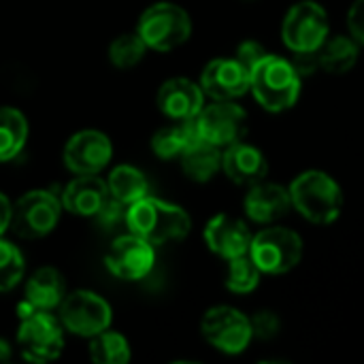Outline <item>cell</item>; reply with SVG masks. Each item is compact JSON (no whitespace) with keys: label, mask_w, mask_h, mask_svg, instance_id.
<instances>
[{"label":"cell","mask_w":364,"mask_h":364,"mask_svg":"<svg viewBox=\"0 0 364 364\" xmlns=\"http://www.w3.org/2000/svg\"><path fill=\"white\" fill-rule=\"evenodd\" d=\"M262 271L256 267V262L250 258V254L237 256L228 260V273H226V288L235 294H250L258 288Z\"/></svg>","instance_id":"obj_27"},{"label":"cell","mask_w":364,"mask_h":364,"mask_svg":"<svg viewBox=\"0 0 364 364\" xmlns=\"http://www.w3.org/2000/svg\"><path fill=\"white\" fill-rule=\"evenodd\" d=\"M156 252L149 241L128 232L117 237L105 254V264L111 275L124 282H139L154 269Z\"/></svg>","instance_id":"obj_12"},{"label":"cell","mask_w":364,"mask_h":364,"mask_svg":"<svg viewBox=\"0 0 364 364\" xmlns=\"http://www.w3.org/2000/svg\"><path fill=\"white\" fill-rule=\"evenodd\" d=\"M348 30L360 45H364V0H354L348 11Z\"/></svg>","instance_id":"obj_34"},{"label":"cell","mask_w":364,"mask_h":364,"mask_svg":"<svg viewBox=\"0 0 364 364\" xmlns=\"http://www.w3.org/2000/svg\"><path fill=\"white\" fill-rule=\"evenodd\" d=\"M145 51H147V45L141 38V34L139 32H126V34H119L111 43L109 58H111L113 66H117V68H132L145 58Z\"/></svg>","instance_id":"obj_28"},{"label":"cell","mask_w":364,"mask_h":364,"mask_svg":"<svg viewBox=\"0 0 364 364\" xmlns=\"http://www.w3.org/2000/svg\"><path fill=\"white\" fill-rule=\"evenodd\" d=\"M331 34V23L324 6L316 0H301L290 6L282 23V38L294 51H318Z\"/></svg>","instance_id":"obj_6"},{"label":"cell","mask_w":364,"mask_h":364,"mask_svg":"<svg viewBox=\"0 0 364 364\" xmlns=\"http://www.w3.org/2000/svg\"><path fill=\"white\" fill-rule=\"evenodd\" d=\"M107 188H109V196L119 200L122 205H132L136 200H141L143 196L149 194V183L147 177L130 166V164H119L111 171L109 179H107Z\"/></svg>","instance_id":"obj_24"},{"label":"cell","mask_w":364,"mask_h":364,"mask_svg":"<svg viewBox=\"0 0 364 364\" xmlns=\"http://www.w3.org/2000/svg\"><path fill=\"white\" fill-rule=\"evenodd\" d=\"M158 107L173 122L194 119L205 107V92L200 83L186 77H173L158 90Z\"/></svg>","instance_id":"obj_16"},{"label":"cell","mask_w":364,"mask_h":364,"mask_svg":"<svg viewBox=\"0 0 364 364\" xmlns=\"http://www.w3.org/2000/svg\"><path fill=\"white\" fill-rule=\"evenodd\" d=\"M358 55H360V43L354 36L328 34L326 41L318 49L320 70L328 75H343L350 68H354V64L358 62Z\"/></svg>","instance_id":"obj_22"},{"label":"cell","mask_w":364,"mask_h":364,"mask_svg":"<svg viewBox=\"0 0 364 364\" xmlns=\"http://www.w3.org/2000/svg\"><path fill=\"white\" fill-rule=\"evenodd\" d=\"M294 70L299 73L301 79L305 77H311L320 70V58H318V51H294L292 58H290Z\"/></svg>","instance_id":"obj_33"},{"label":"cell","mask_w":364,"mask_h":364,"mask_svg":"<svg viewBox=\"0 0 364 364\" xmlns=\"http://www.w3.org/2000/svg\"><path fill=\"white\" fill-rule=\"evenodd\" d=\"M113 156V145L100 130H81L64 145V164L75 175H98Z\"/></svg>","instance_id":"obj_13"},{"label":"cell","mask_w":364,"mask_h":364,"mask_svg":"<svg viewBox=\"0 0 364 364\" xmlns=\"http://www.w3.org/2000/svg\"><path fill=\"white\" fill-rule=\"evenodd\" d=\"M107 198V181L100 179L98 175H77V179H73L60 196L62 207L73 215L81 218H94Z\"/></svg>","instance_id":"obj_19"},{"label":"cell","mask_w":364,"mask_h":364,"mask_svg":"<svg viewBox=\"0 0 364 364\" xmlns=\"http://www.w3.org/2000/svg\"><path fill=\"white\" fill-rule=\"evenodd\" d=\"M200 87L213 100H237L250 92V70L237 58H215L205 66Z\"/></svg>","instance_id":"obj_14"},{"label":"cell","mask_w":364,"mask_h":364,"mask_svg":"<svg viewBox=\"0 0 364 364\" xmlns=\"http://www.w3.org/2000/svg\"><path fill=\"white\" fill-rule=\"evenodd\" d=\"M181 168L186 177H190L196 183H207L211 181L218 171H222V147L196 139L181 156H179Z\"/></svg>","instance_id":"obj_21"},{"label":"cell","mask_w":364,"mask_h":364,"mask_svg":"<svg viewBox=\"0 0 364 364\" xmlns=\"http://www.w3.org/2000/svg\"><path fill=\"white\" fill-rule=\"evenodd\" d=\"M64 296H66L64 275L53 267H41L30 275L26 284V301H30L36 309L43 311H51L53 307H60Z\"/></svg>","instance_id":"obj_20"},{"label":"cell","mask_w":364,"mask_h":364,"mask_svg":"<svg viewBox=\"0 0 364 364\" xmlns=\"http://www.w3.org/2000/svg\"><path fill=\"white\" fill-rule=\"evenodd\" d=\"M269 51L258 43V41H254V38H250V41H243L241 45H239V49H237V60L247 68V70H252L264 55H267Z\"/></svg>","instance_id":"obj_32"},{"label":"cell","mask_w":364,"mask_h":364,"mask_svg":"<svg viewBox=\"0 0 364 364\" xmlns=\"http://www.w3.org/2000/svg\"><path fill=\"white\" fill-rule=\"evenodd\" d=\"M6 360H11V346L4 339H0V363H6Z\"/></svg>","instance_id":"obj_36"},{"label":"cell","mask_w":364,"mask_h":364,"mask_svg":"<svg viewBox=\"0 0 364 364\" xmlns=\"http://www.w3.org/2000/svg\"><path fill=\"white\" fill-rule=\"evenodd\" d=\"M252 230L239 218L228 213H220L211 218L205 226V243L207 247L224 260L243 256L252 245Z\"/></svg>","instance_id":"obj_15"},{"label":"cell","mask_w":364,"mask_h":364,"mask_svg":"<svg viewBox=\"0 0 364 364\" xmlns=\"http://www.w3.org/2000/svg\"><path fill=\"white\" fill-rule=\"evenodd\" d=\"M26 271L23 254L11 241L0 237V292L13 290Z\"/></svg>","instance_id":"obj_29"},{"label":"cell","mask_w":364,"mask_h":364,"mask_svg":"<svg viewBox=\"0 0 364 364\" xmlns=\"http://www.w3.org/2000/svg\"><path fill=\"white\" fill-rule=\"evenodd\" d=\"M126 209H128L126 205H122L119 200H115V198L109 196L94 218H96V222H98L102 228L111 230V228L117 226L119 222H126Z\"/></svg>","instance_id":"obj_30"},{"label":"cell","mask_w":364,"mask_h":364,"mask_svg":"<svg viewBox=\"0 0 364 364\" xmlns=\"http://www.w3.org/2000/svg\"><path fill=\"white\" fill-rule=\"evenodd\" d=\"M28 141V119L15 107H0V162L17 158Z\"/></svg>","instance_id":"obj_25"},{"label":"cell","mask_w":364,"mask_h":364,"mask_svg":"<svg viewBox=\"0 0 364 364\" xmlns=\"http://www.w3.org/2000/svg\"><path fill=\"white\" fill-rule=\"evenodd\" d=\"M58 320L68 333L90 339L111 326L113 311L100 294L92 290H75L62 299Z\"/></svg>","instance_id":"obj_7"},{"label":"cell","mask_w":364,"mask_h":364,"mask_svg":"<svg viewBox=\"0 0 364 364\" xmlns=\"http://www.w3.org/2000/svg\"><path fill=\"white\" fill-rule=\"evenodd\" d=\"M222 171L237 186H254L267 179L269 162L258 147L237 141L222 149Z\"/></svg>","instance_id":"obj_17"},{"label":"cell","mask_w":364,"mask_h":364,"mask_svg":"<svg viewBox=\"0 0 364 364\" xmlns=\"http://www.w3.org/2000/svg\"><path fill=\"white\" fill-rule=\"evenodd\" d=\"M250 258L267 275L292 271L303 258V239L286 226H271L252 237Z\"/></svg>","instance_id":"obj_5"},{"label":"cell","mask_w":364,"mask_h":364,"mask_svg":"<svg viewBox=\"0 0 364 364\" xmlns=\"http://www.w3.org/2000/svg\"><path fill=\"white\" fill-rule=\"evenodd\" d=\"M17 346L30 363H51L64 350V326L49 311L36 309L21 320L17 331Z\"/></svg>","instance_id":"obj_8"},{"label":"cell","mask_w":364,"mask_h":364,"mask_svg":"<svg viewBox=\"0 0 364 364\" xmlns=\"http://www.w3.org/2000/svg\"><path fill=\"white\" fill-rule=\"evenodd\" d=\"M252 320L254 337L258 339H273L279 333V318L273 311H258Z\"/></svg>","instance_id":"obj_31"},{"label":"cell","mask_w":364,"mask_h":364,"mask_svg":"<svg viewBox=\"0 0 364 364\" xmlns=\"http://www.w3.org/2000/svg\"><path fill=\"white\" fill-rule=\"evenodd\" d=\"M198 136L194 119H181L166 128H160L151 139V149L162 160H175L179 158Z\"/></svg>","instance_id":"obj_23"},{"label":"cell","mask_w":364,"mask_h":364,"mask_svg":"<svg viewBox=\"0 0 364 364\" xmlns=\"http://www.w3.org/2000/svg\"><path fill=\"white\" fill-rule=\"evenodd\" d=\"M136 32L145 41L147 49L173 51L190 38L192 19L188 11L175 2H156L143 11Z\"/></svg>","instance_id":"obj_4"},{"label":"cell","mask_w":364,"mask_h":364,"mask_svg":"<svg viewBox=\"0 0 364 364\" xmlns=\"http://www.w3.org/2000/svg\"><path fill=\"white\" fill-rule=\"evenodd\" d=\"M90 358L96 364H128L130 346L124 335L107 328L90 337Z\"/></svg>","instance_id":"obj_26"},{"label":"cell","mask_w":364,"mask_h":364,"mask_svg":"<svg viewBox=\"0 0 364 364\" xmlns=\"http://www.w3.org/2000/svg\"><path fill=\"white\" fill-rule=\"evenodd\" d=\"M124 224L128 226L130 232L143 237L151 245H162L166 241L183 239L192 228L186 209L166 203L162 198H154L149 194L128 205Z\"/></svg>","instance_id":"obj_1"},{"label":"cell","mask_w":364,"mask_h":364,"mask_svg":"<svg viewBox=\"0 0 364 364\" xmlns=\"http://www.w3.org/2000/svg\"><path fill=\"white\" fill-rule=\"evenodd\" d=\"M303 79L288 58L267 53L250 70V92L258 105L271 113H282L294 107L301 96Z\"/></svg>","instance_id":"obj_2"},{"label":"cell","mask_w":364,"mask_h":364,"mask_svg":"<svg viewBox=\"0 0 364 364\" xmlns=\"http://www.w3.org/2000/svg\"><path fill=\"white\" fill-rule=\"evenodd\" d=\"M62 209V200L53 192L30 190L13 205L11 228L21 239H41L58 226Z\"/></svg>","instance_id":"obj_9"},{"label":"cell","mask_w":364,"mask_h":364,"mask_svg":"<svg viewBox=\"0 0 364 364\" xmlns=\"http://www.w3.org/2000/svg\"><path fill=\"white\" fill-rule=\"evenodd\" d=\"M11 218H13V205H11V200L0 192V237L11 228Z\"/></svg>","instance_id":"obj_35"},{"label":"cell","mask_w":364,"mask_h":364,"mask_svg":"<svg viewBox=\"0 0 364 364\" xmlns=\"http://www.w3.org/2000/svg\"><path fill=\"white\" fill-rule=\"evenodd\" d=\"M290 207L292 200L288 188L279 183H269L267 179L250 186V192L243 200L245 215L256 224H275L290 211Z\"/></svg>","instance_id":"obj_18"},{"label":"cell","mask_w":364,"mask_h":364,"mask_svg":"<svg viewBox=\"0 0 364 364\" xmlns=\"http://www.w3.org/2000/svg\"><path fill=\"white\" fill-rule=\"evenodd\" d=\"M292 207L311 224H333L343 211L341 186L324 171H305L288 186Z\"/></svg>","instance_id":"obj_3"},{"label":"cell","mask_w":364,"mask_h":364,"mask_svg":"<svg viewBox=\"0 0 364 364\" xmlns=\"http://www.w3.org/2000/svg\"><path fill=\"white\" fill-rule=\"evenodd\" d=\"M200 331L209 346L230 356L245 352L254 339L252 320L243 311L228 305L211 307L203 316Z\"/></svg>","instance_id":"obj_10"},{"label":"cell","mask_w":364,"mask_h":364,"mask_svg":"<svg viewBox=\"0 0 364 364\" xmlns=\"http://www.w3.org/2000/svg\"><path fill=\"white\" fill-rule=\"evenodd\" d=\"M194 124L203 141L224 149L237 141H243L247 132V113L235 100H213L198 111Z\"/></svg>","instance_id":"obj_11"}]
</instances>
